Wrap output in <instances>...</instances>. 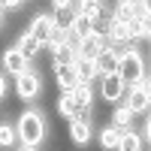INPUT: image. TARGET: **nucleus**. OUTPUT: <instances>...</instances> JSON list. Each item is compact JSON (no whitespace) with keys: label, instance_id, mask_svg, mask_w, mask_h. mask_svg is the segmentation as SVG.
I'll return each mask as SVG.
<instances>
[{"label":"nucleus","instance_id":"f257e3e1","mask_svg":"<svg viewBox=\"0 0 151 151\" xmlns=\"http://www.w3.org/2000/svg\"><path fill=\"white\" fill-rule=\"evenodd\" d=\"M15 139L21 142V148H33V151L48 139V121L42 115V109H27V112L18 115Z\"/></svg>","mask_w":151,"mask_h":151},{"label":"nucleus","instance_id":"f03ea898","mask_svg":"<svg viewBox=\"0 0 151 151\" xmlns=\"http://www.w3.org/2000/svg\"><path fill=\"white\" fill-rule=\"evenodd\" d=\"M118 79L124 82V88H136L148 82V64H145V55L139 48H121L118 55Z\"/></svg>","mask_w":151,"mask_h":151},{"label":"nucleus","instance_id":"7ed1b4c3","mask_svg":"<svg viewBox=\"0 0 151 151\" xmlns=\"http://www.w3.org/2000/svg\"><path fill=\"white\" fill-rule=\"evenodd\" d=\"M12 91L18 94V100L30 103V100H36V97L42 94V76L36 73V70H27V73L15 76V88H12Z\"/></svg>","mask_w":151,"mask_h":151},{"label":"nucleus","instance_id":"20e7f679","mask_svg":"<svg viewBox=\"0 0 151 151\" xmlns=\"http://www.w3.org/2000/svg\"><path fill=\"white\" fill-rule=\"evenodd\" d=\"M109 42H106V33L103 30H94L88 40H82L76 45V60H97V55L103 52Z\"/></svg>","mask_w":151,"mask_h":151},{"label":"nucleus","instance_id":"39448f33","mask_svg":"<svg viewBox=\"0 0 151 151\" xmlns=\"http://www.w3.org/2000/svg\"><path fill=\"white\" fill-rule=\"evenodd\" d=\"M127 106L133 115H142V112H148L151 106V85L142 82V85H136V88H127Z\"/></svg>","mask_w":151,"mask_h":151},{"label":"nucleus","instance_id":"423d86ee","mask_svg":"<svg viewBox=\"0 0 151 151\" xmlns=\"http://www.w3.org/2000/svg\"><path fill=\"white\" fill-rule=\"evenodd\" d=\"M124 94H127V88H124V82L118 79V73L100 76V97H103L109 106H118V100H121Z\"/></svg>","mask_w":151,"mask_h":151},{"label":"nucleus","instance_id":"0eeeda50","mask_svg":"<svg viewBox=\"0 0 151 151\" xmlns=\"http://www.w3.org/2000/svg\"><path fill=\"white\" fill-rule=\"evenodd\" d=\"M64 97L76 106V112H94V88H91V85L79 82V85H76L70 94H64Z\"/></svg>","mask_w":151,"mask_h":151},{"label":"nucleus","instance_id":"6e6552de","mask_svg":"<svg viewBox=\"0 0 151 151\" xmlns=\"http://www.w3.org/2000/svg\"><path fill=\"white\" fill-rule=\"evenodd\" d=\"M91 124H94V118H88V112H79V118L70 121V142L88 145L91 142Z\"/></svg>","mask_w":151,"mask_h":151},{"label":"nucleus","instance_id":"1a4fd4ad","mask_svg":"<svg viewBox=\"0 0 151 151\" xmlns=\"http://www.w3.org/2000/svg\"><path fill=\"white\" fill-rule=\"evenodd\" d=\"M0 64H3V73H9V76H21V73L30 70V60H24L15 48H6L3 58H0Z\"/></svg>","mask_w":151,"mask_h":151},{"label":"nucleus","instance_id":"9d476101","mask_svg":"<svg viewBox=\"0 0 151 151\" xmlns=\"http://www.w3.org/2000/svg\"><path fill=\"white\" fill-rule=\"evenodd\" d=\"M12 48H15V52H18V55H21L24 60H33L36 55L42 52V45L36 42V40H33V36H30L27 30H21V33L15 36V45H12Z\"/></svg>","mask_w":151,"mask_h":151},{"label":"nucleus","instance_id":"9b49d317","mask_svg":"<svg viewBox=\"0 0 151 151\" xmlns=\"http://www.w3.org/2000/svg\"><path fill=\"white\" fill-rule=\"evenodd\" d=\"M48 30H52V15H48V12H40V15H33V18H30V24H27V33H30L40 45H45Z\"/></svg>","mask_w":151,"mask_h":151},{"label":"nucleus","instance_id":"f8f14e48","mask_svg":"<svg viewBox=\"0 0 151 151\" xmlns=\"http://www.w3.org/2000/svg\"><path fill=\"white\" fill-rule=\"evenodd\" d=\"M118 55H121L118 48H112V45H106L103 52L97 55V60H94V64H97V73H100V76H112V73L118 70Z\"/></svg>","mask_w":151,"mask_h":151},{"label":"nucleus","instance_id":"ddd939ff","mask_svg":"<svg viewBox=\"0 0 151 151\" xmlns=\"http://www.w3.org/2000/svg\"><path fill=\"white\" fill-rule=\"evenodd\" d=\"M76 12L85 15L91 24H100L106 18V9H103V3H97V0H82V3H76Z\"/></svg>","mask_w":151,"mask_h":151},{"label":"nucleus","instance_id":"4468645a","mask_svg":"<svg viewBox=\"0 0 151 151\" xmlns=\"http://www.w3.org/2000/svg\"><path fill=\"white\" fill-rule=\"evenodd\" d=\"M52 64L55 67H73L76 64V45L73 42H64V45L52 48Z\"/></svg>","mask_w":151,"mask_h":151},{"label":"nucleus","instance_id":"2eb2a0df","mask_svg":"<svg viewBox=\"0 0 151 151\" xmlns=\"http://www.w3.org/2000/svg\"><path fill=\"white\" fill-rule=\"evenodd\" d=\"M142 148H145V142L139 139V133H136L133 127H130V130H121L115 151H142Z\"/></svg>","mask_w":151,"mask_h":151},{"label":"nucleus","instance_id":"dca6fc26","mask_svg":"<svg viewBox=\"0 0 151 151\" xmlns=\"http://www.w3.org/2000/svg\"><path fill=\"white\" fill-rule=\"evenodd\" d=\"M133 118H136V115H133L127 106H115V109H112L109 124H112L115 130H130V127H133Z\"/></svg>","mask_w":151,"mask_h":151},{"label":"nucleus","instance_id":"f3484780","mask_svg":"<svg viewBox=\"0 0 151 151\" xmlns=\"http://www.w3.org/2000/svg\"><path fill=\"white\" fill-rule=\"evenodd\" d=\"M55 79H58V88L64 94H70L76 85H79V79H76V70L73 67H55Z\"/></svg>","mask_w":151,"mask_h":151},{"label":"nucleus","instance_id":"a211bd4d","mask_svg":"<svg viewBox=\"0 0 151 151\" xmlns=\"http://www.w3.org/2000/svg\"><path fill=\"white\" fill-rule=\"evenodd\" d=\"M73 70H76V79L85 82V85H91L94 79H100V73H97V64H94V60H76Z\"/></svg>","mask_w":151,"mask_h":151},{"label":"nucleus","instance_id":"6ab92c4d","mask_svg":"<svg viewBox=\"0 0 151 151\" xmlns=\"http://www.w3.org/2000/svg\"><path fill=\"white\" fill-rule=\"evenodd\" d=\"M118 136H121V130H115L112 124H106V127L97 133V142H100V148H103V151H115V145H118Z\"/></svg>","mask_w":151,"mask_h":151},{"label":"nucleus","instance_id":"aec40b11","mask_svg":"<svg viewBox=\"0 0 151 151\" xmlns=\"http://www.w3.org/2000/svg\"><path fill=\"white\" fill-rule=\"evenodd\" d=\"M127 24H130V40H133V42H148V40H151V21L133 18V21H127Z\"/></svg>","mask_w":151,"mask_h":151},{"label":"nucleus","instance_id":"412c9836","mask_svg":"<svg viewBox=\"0 0 151 151\" xmlns=\"http://www.w3.org/2000/svg\"><path fill=\"white\" fill-rule=\"evenodd\" d=\"M58 115H60V118H64L67 124H70V121H76V118H79V112H76V106L70 103V100H67L64 94H60V97H58Z\"/></svg>","mask_w":151,"mask_h":151},{"label":"nucleus","instance_id":"4be33fe9","mask_svg":"<svg viewBox=\"0 0 151 151\" xmlns=\"http://www.w3.org/2000/svg\"><path fill=\"white\" fill-rule=\"evenodd\" d=\"M112 18H118V21H133V0H118Z\"/></svg>","mask_w":151,"mask_h":151},{"label":"nucleus","instance_id":"5701e85b","mask_svg":"<svg viewBox=\"0 0 151 151\" xmlns=\"http://www.w3.org/2000/svg\"><path fill=\"white\" fill-rule=\"evenodd\" d=\"M15 145V124H0V148H12Z\"/></svg>","mask_w":151,"mask_h":151},{"label":"nucleus","instance_id":"b1692460","mask_svg":"<svg viewBox=\"0 0 151 151\" xmlns=\"http://www.w3.org/2000/svg\"><path fill=\"white\" fill-rule=\"evenodd\" d=\"M18 9H24L21 0H0V12H3V15L6 12H18Z\"/></svg>","mask_w":151,"mask_h":151},{"label":"nucleus","instance_id":"393cba45","mask_svg":"<svg viewBox=\"0 0 151 151\" xmlns=\"http://www.w3.org/2000/svg\"><path fill=\"white\" fill-rule=\"evenodd\" d=\"M6 94H9V82H6V76L0 73V100H6Z\"/></svg>","mask_w":151,"mask_h":151},{"label":"nucleus","instance_id":"a878e982","mask_svg":"<svg viewBox=\"0 0 151 151\" xmlns=\"http://www.w3.org/2000/svg\"><path fill=\"white\" fill-rule=\"evenodd\" d=\"M3 18H6V15H3V12H0V27H3Z\"/></svg>","mask_w":151,"mask_h":151},{"label":"nucleus","instance_id":"bb28decb","mask_svg":"<svg viewBox=\"0 0 151 151\" xmlns=\"http://www.w3.org/2000/svg\"><path fill=\"white\" fill-rule=\"evenodd\" d=\"M15 151H33V148H15Z\"/></svg>","mask_w":151,"mask_h":151}]
</instances>
